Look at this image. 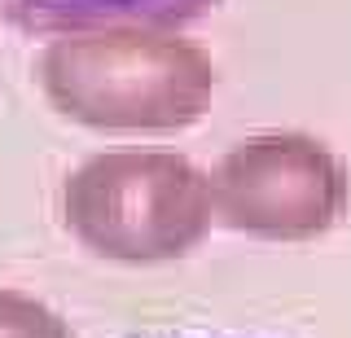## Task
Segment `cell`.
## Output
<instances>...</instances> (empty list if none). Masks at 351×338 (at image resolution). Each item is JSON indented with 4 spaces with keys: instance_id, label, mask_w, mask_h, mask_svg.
Wrapping results in <instances>:
<instances>
[{
    "instance_id": "obj_1",
    "label": "cell",
    "mask_w": 351,
    "mask_h": 338,
    "mask_svg": "<svg viewBox=\"0 0 351 338\" xmlns=\"http://www.w3.org/2000/svg\"><path fill=\"white\" fill-rule=\"evenodd\" d=\"M49 106L101 132H180L215 93V62L176 31H84L40 58Z\"/></svg>"
},
{
    "instance_id": "obj_2",
    "label": "cell",
    "mask_w": 351,
    "mask_h": 338,
    "mask_svg": "<svg viewBox=\"0 0 351 338\" xmlns=\"http://www.w3.org/2000/svg\"><path fill=\"white\" fill-rule=\"evenodd\" d=\"M62 220L75 242L119 264L180 259L211 228V184L167 149H110L62 184Z\"/></svg>"
},
{
    "instance_id": "obj_3",
    "label": "cell",
    "mask_w": 351,
    "mask_h": 338,
    "mask_svg": "<svg viewBox=\"0 0 351 338\" xmlns=\"http://www.w3.org/2000/svg\"><path fill=\"white\" fill-rule=\"evenodd\" d=\"M211 215L268 242L321 237L347 215L351 180L338 154L299 132L246 136L206 176Z\"/></svg>"
},
{
    "instance_id": "obj_4",
    "label": "cell",
    "mask_w": 351,
    "mask_h": 338,
    "mask_svg": "<svg viewBox=\"0 0 351 338\" xmlns=\"http://www.w3.org/2000/svg\"><path fill=\"white\" fill-rule=\"evenodd\" d=\"M219 0H0V18L22 31H58V36H84V31H171L193 23Z\"/></svg>"
},
{
    "instance_id": "obj_5",
    "label": "cell",
    "mask_w": 351,
    "mask_h": 338,
    "mask_svg": "<svg viewBox=\"0 0 351 338\" xmlns=\"http://www.w3.org/2000/svg\"><path fill=\"white\" fill-rule=\"evenodd\" d=\"M0 338H71L66 321L22 290H0Z\"/></svg>"
}]
</instances>
